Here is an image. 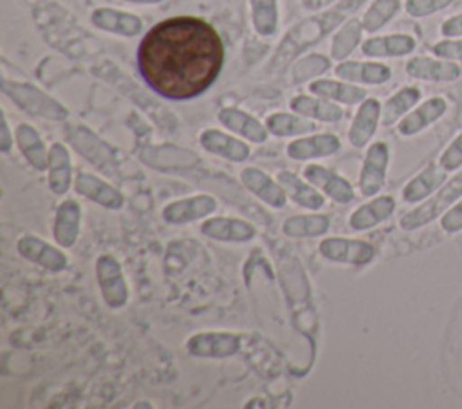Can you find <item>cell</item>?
<instances>
[{"mask_svg":"<svg viewBox=\"0 0 462 409\" xmlns=\"http://www.w3.org/2000/svg\"><path fill=\"white\" fill-rule=\"evenodd\" d=\"M200 144L211 151V153H217L224 159H229V160H235V162H242L249 157L251 150L245 142L238 141V139H233L231 135L224 133V132H218V130H206L200 133Z\"/></svg>","mask_w":462,"mask_h":409,"instance_id":"603a6c76","label":"cell"},{"mask_svg":"<svg viewBox=\"0 0 462 409\" xmlns=\"http://www.w3.org/2000/svg\"><path fill=\"white\" fill-rule=\"evenodd\" d=\"M346 2H348V4H350V7H352V9H356V7H357V5H359V4H363V2H365V0H346Z\"/></svg>","mask_w":462,"mask_h":409,"instance_id":"7dc6e473","label":"cell"},{"mask_svg":"<svg viewBox=\"0 0 462 409\" xmlns=\"http://www.w3.org/2000/svg\"><path fill=\"white\" fill-rule=\"evenodd\" d=\"M92 23L99 29H105L108 32L123 34V36H135L143 29V22L139 16L110 9V7H99L92 13Z\"/></svg>","mask_w":462,"mask_h":409,"instance_id":"ffe728a7","label":"cell"},{"mask_svg":"<svg viewBox=\"0 0 462 409\" xmlns=\"http://www.w3.org/2000/svg\"><path fill=\"white\" fill-rule=\"evenodd\" d=\"M420 99V90L417 86H404L397 90L383 106L381 121L384 126L401 119L417 101Z\"/></svg>","mask_w":462,"mask_h":409,"instance_id":"836d02e7","label":"cell"},{"mask_svg":"<svg viewBox=\"0 0 462 409\" xmlns=\"http://www.w3.org/2000/svg\"><path fill=\"white\" fill-rule=\"evenodd\" d=\"M415 49V40L410 34H388L368 38L363 43V52L366 56H404Z\"/></svg>","mask_w":462,"mask_h":409,"instance_id":"f1b7e54d","label":"cell"},{"mask_svg":"<svg viewBox=\"0 0 462 409\" xmlns=\"http://www.w3.org/2000/svg\"><path fill=\"white\" fill-rule=\"evenodd\" d=\"M16 247H18V252L23 258L38 263L40 267H43L47 270L60 272L67 267V256L60 249H56V247L49 245L47 241L40 240L38 236L25 234L18 240Z\"/></svg>","mask_w":462,"mask_h":409,"instance_id":"8fae6325","label":"cell"},{"mask_svg":"<svg viewBox=\"0 0 462 409\" xmlns=\"http://www.w3.org/2000/svg\"><path fill=\"white\" fill-rule=\"evenodd\" d=\"M440 225L448 232H457L462 229V200L457 202L448 213L442 214Z\"/></svg>","mask_w":462,"mask_h":409,"instance_id":"7bdbcfd3","label":"cell"},{"mask_svg":"<svg viewBox=\"0 0 462 409\" xmlns=\"http://www.w3.org/2000/svg\"><path fill=\"white\" fill-rule=\"evenodd\" d=\"M406 72L415 79L424 81H455L462 76V67L453 59H435L428 56H415L406 63Z\"/></svg>","mask_w":462,"mask_h":409,"instance_id":"30bf717a","label":"cell"},{"mask_svg":"<svg viewBox=\"0 0 462 409\" xmlns=\"http://www.w3.org/2000/svg\"><path fill=\"white\" fill-rule=\"evenodd\" d=\"M310 92L321 97H330L346 105H356L365 101L366 92L361 86H354V85H346V83H339V81H332V79H316L309 85Z\"/></svg>","mask_w":462,"mask_h":409,"instance_id":"4dcf8cb0","label":"cell"},{"mask_svg":"<svg viewBox=\"0 0 462 409\" xmlns=\"http://www.w3.org/2000/svg\"><path fill=\"white\" fill-rule=\"evenodd\" d=\"M278 184L291 195V198L307 209H319L325 204V198L309 184H303V180L291 173V171H280L278 173Z\"/></svg>","mask_w":462,"mask_h":409,"instance_id":"f546056e","label":"cell"},{"mask_svg":"<svg viewBox=\"0 0 462 409\" xmlns=\"http://www.w3.org/2000/svg\"><path fill=\"white\" fill-rule=\"evenodd\" d=\"M291 108L301 115H309L319 121H339L343 117V110L328 101L323 99H314L309 95H296L291 101Z\"/></svg>","mask_w":462,"mask_h":409,"instance_id":"d6a6232c","label":"cell"},{"mask_svg":"<svg viewBox=\"0 0 462 409\" xmlns=\"http://www.w3.org/2000/svg\"><path fill=\"white\" fill-rule=\"evenodd\" d=\"M67 137L72 142V146L76 148V151L81 153L88 162H92L94 166L103 169V173H106L110 177L119 175V164L116 159V151L105 141H101L94 132H90L85 126L76 124V126H67Z\"/></svg>","mask_w":462,"mask_h":409,"instance_id":"277c9868","label":"cell"},{"mask_svg":"<svg viewBox=\"0 0 462 409\" xmlns=\"http://www.w3.org/2000/svg\"><path fill=\"white\" fill-rule=\"evenodd\" d=\"M448 110V103L444 97H430L422 105H419L413 112L406 114L399 123V133L401 135H415L437 119L444 115Z\"/></svg>","mask_w":462,"mask_h":409,"instance_id":"9a60e30c","label":"cell"},{"mask_svg":"<svg viewBox=\"0 0 462 409\" xmlns=\"http://www.w3.org/2000/svg\"><path fill=\"white\" fill-rule=\"evenodd\" d=\"M253 23L258 34L271 36L278 25V5L276 0H251Z\"/></svg>","mask_w":462,"mask_h":409,"instance_id":"8d00e7d4","label":"cell"},{"mask_svg":"<svg viewBox=\"0 0 462 409\" xmlns=\"http://www.w3.org/2000/svg\"><path fill=\"white\" fill-rule=\"evenodd\" d=\"M11 144H13V141H11V133H9L7 119L4 117V119H2V139H0V150H2L4 153H7V151H9V148H11Z\"/></svg>","mask_w":462,"mask_h":409,"instance_id":"f6af8a7d","label":"cell"},{"mask_svg":"<svg viewBox=\"0 0 462 409\" xmlns=\"http://www.w3.org/2000/svg\"><path fill=\"white\" fill-rule=\"evenodd\" d=\"M330 67V59L321 56V54H309L301 59H298L294 65H292V70H291V77H292V83H303L314 76H319L323 74L327 68Z\"/></svg>","mask_w":462,"mask_h":409,"instance_id":"f35d334b","label":"cell"},{"mask_svg":"<svg viewBox=\"0 0 462 409\" xmlns=\"http://www.w3.org/2000/svg\"><path fill=\"white\" fill-rule=\"evenodd\" d=\"M346 13H348V9L339 2L334 9L323 13L321 16L309 18V20L298 23L283 38V41H282V45H280V49L276 52V58H274L276 65H282V63L292 59L301 49H305L307 45H312L314 41H318L323 34H327L332 27H336L345 18Z\"/></svg>","mask_w":462,"mask_h":409,"instance_id":"7a4b0ae2","label":"cell"},{"mask_svg":"<svg viewBox=\"0 0 462 409\" xmlns=\"http://www.w3.org/2000/svg\"><path fill=\"white\" fill-rule=\"evenodd\" d=\"M440 34L446 38H460L462 36V13H457L446 18L440 25Z\"/></svg>","mask_w":462,"mask_h":409,"instance_id":"ee69618b","label":"cell"},{"mask_svg":"<svg viewBox=\"0 0 462 409\" xmlns=\"http://www.w3.org/2000/svg\"><path fill=\"white\" fill-rule=\"evenodd\" d=\"M330 227L328 214H296L283 222V232L291 238H309L327 232Z\"/></svg>","mask_w":462,"mask_h":409,"instance_id":"1f68e13d","label":"cell"},{"mask_svg":"<svg viewBox=\"0 0 462 409\" xmlns=\"http://www.w3.org/2000/svg\"><path fill=\"white\" fill-rule=\"evenodd\" d=\"M319 252L323 258L339 263L365 265L372 261L375 250L368 241L346 240V238H327L319 243Z\"/></svg>","mask_w":462,"mask_h":409,"instance_id":"9c48e42d","label":"cell"},{"mask_svg":"<svg viewBox=\"0 0 462 409\" xmlns=\"http://www.w3.org/2000/svg\"><path fill=\"white\" fill-rule=\"evenodd\" d=\"M74 187L83 196H87L92 202H96L103 207H108V209H119L125 202L119 189H116L114 186L103 182L101 178H97L96 175H90V173H78V177L74 180Z\"/></svg>","mask_w":462,"mask_h":409,"instance_id":"5bb4252c","label":"cell"},{"mask_svg":"<svg viewBox=\"0 0 462 409\" xmlns=\"http://www.w3.org/2000/svg\"><path fill=\"white\" fill-rule=\"evenodd\" d=\"M439 58L462 61V40H442L431 47Z\"/></svg>","mask_w":462,"mask_h":409,"instance_id":"b9f144b4","label":"cell"},{"mask_svg":"<svg viewBox=\"0 0 462 409\" xmlns=\"http://www.w3.org/2000/svg\"><path fill=\"white\" fill-rule=\"evenodd\" d=\"M381 117V105L377 99H365L359 106V110L356 112V117L352 121L350 132H348V141L352 142V146L356 148H363L372 135L375 133L377 123Z\"/></svg>","mask_w":462,"mask_h":409,"instance_id":"e0dca14e","label":"cell"},{"mask_svg":"<svg viewBox=\"0 0 462 409\" xmlns=\"http://www.w3.org/2000/svg\"><path fill=\"white\" fill-rule=\"evenodd\" d=\"M224 65L218 32L195 16H173L153 25L139 43L137 67L161 97L186 101L206 92Z\"/></svg>","mask_w":462,"mask_h":409,"instance_id":"6da1fadb","label":"cell"},{"mask_svg":"<svg viewBox=\"0 0 462 409\" xmlns=\"http://www.w3.org/2000/svg\"><path fill=\"white\" fill-rule=\"evenodd\" d=\"M339 139L332 133H319L312 137H303L298 141H292L287 146V155L294 160H305L314 157H327L339 150Z\"/></svg>","mask_w":462,"mask_h":409,"instance_id":"7402d4cb","label":"cell"},{"mask_svg":"<svg viewBox=\"0 0 462 409\" xmlns=\"http://www.w3.org/2000/svg\"><path fill=\"white\" fill-rule=\"evenodd\" d=\"M462 196V173H458L453 180H449L433 198H430L426 204L419 205L417 209L406 213L401 216L399 223L402 229L411 231L417 227H422L424 223H430L440 213H444L449 205H453Z\"/></svg>","mask_w":462,"mask_h":409,"instance_id":"5b68a950","label":"cell"},{"mask_svg":"<svg viewBox=\"0 0 462 409\" xmlns=\"http://www.w3.org/2000/svg\"><path fill=\"white\" fill-rule=\"evenodd\" d=\"M361 32H363V23L357 18L348 20L332 38L330 45V54L334 59H343L346 58L361 41Z\"/></svg>","mask_w":462,"mask_h":409,"instance_id":"e575fe53","label":"cell"},{"mask_svg":"<svg viewBox=\"0 0 462 409\" xmlns=\"http://www.w3.org/2000/svg\"><path fill=\"white\" fill-rule=\"evenodd\" d=\"M401 7L399 0H374L363 16V29L374 32L390 22Z\"/></svg>","mask_w":462,"mask_h":409,"instance_id":"74e56055","label":"cell"},{"mask_svg":"<svg viewBox=\"0 0 462 409\" xmlns=\"http://www.w3.org/2000/svg\"><path fill=\"white\" fill-rule=\"evenodd\" d=\"M451 4L453 0H406V13L415 18H420L433 14L440 9H446Z\"/></svg>","mask_w":462,"mask_h":409,"instance_id":"ab89813d","label":"cell"},{"mask_svg":"<svg viewBox=\"0 0 462 409\" xmlns=\"http://www.w3.org/2000/svg\"><path fill=\"white\" fill-rule=\"evenodd\" d=\"M128 2H137V4H157L161 0H128Z\"/></svg>","mask_w":462,"mask_h":409,"instance_id":"bcb514c9","label":"cell"},{"mask_svg":"<svg viewBox=\"0 0 462 409\" xmlns=\"http://www.w3.org/2000/svg\"><path fill=\"white\" fill-rule=\"evenodd\" d=\"M388 159H390V150L386 142H374L368 148L365 155L363 169L359 175V189L365 196L375 195L384 186Z\"/></svg>","mask_w":462,"mask_h":409,"instance_id":"ba28073f","label":"cell"},{"mask_svg":"<svg viewBox=\"0 0 462 409\" xmlns=\"http://www.w3.org/2000/svg\"><path fill=\"white\" fill-rule=\"evenodd\" d=\"M81 207L76 200H65L58 205L54 216V240L63 247H72L79 234Z\"/></svg>","mask_w":462,"mask_h":409,"instance_id":"d6986e66","label":"cell"},{"mask_svg":"<svg viewBox=\"0 0 462 409\" xmlns=\"http://www.w3.org/2000/svg\"><path fill=\"white\" fill-rule=\"evenodd\" d=\"M446 173L448 171L440 164H430L406 184V187L402 189V198L406 202H419L430 196L437 187L446 182Z\"/></svg>","mask_w":462,"mask_h":409,"instance_id":"d4e9b609","label":"cell"},{"mask_svg":"<svg viewBox=\"0 0 462 409\" xmlns=\"http://www.w3.org/2000/svg\"><path fill=\"white\" fill-rule=\"evenodd\" d=\"M336 74L346 81L368 85H381L392 77L390 67L375 61H343L336 67Z\"/></svg>","mask_w":462,"mask_h":409,"instance_id":"44dd1931","label":"cell"},{"mask_svg":"<svg viewBox=\"0 0 462 409\" xmlns=\"http://www.w3.org/2000/svg\"><path fill=\"white\" fill-rule=\"evenodd\" d=\"M217 209V200L209 195H197L168 204L162 209V218L168 223H186L199 220Z\"/></svg>","mask_w":462,"mask_h":409,"instance_id":"7c38bea8","label":"cell"},{"mask_svg":"<svg viewBox=\"0 0 462 409\" xmlns=\"http://www.w3.org/2000/svg\"><path fill=\"white\" fill-rule=\"evenodd\" d=\"M305 178L314 186L321 187L328 196H332V200L339 204H348L354 200V189L350 182L334 173L332 169H327L325 166L309 164L305 168Z\"/></svg>","mask_w":462,"mask_h":409,"instance_id":"4fadbf2b","label":"cell"},{"mask_svg":"<svg viewBox=\"0 0 462 409\" xmlns=\"http://www.w3.org/2000/svg\"><path fill=\"white\" fill-rule=\"evenodd\" d=\"M193 357H231L240 350V337L229 332H200L186 344Z\"/></svg>","mask_w":462,"mask_h":409,"instance_id":"52a82bcc","label":"cell"},{"mask_svg":"<svg viewBox=\"0 0 462 409\" xmlns=\"http://www.w3.org/2000/svg\"><path fill=\"white\" fill-rule=\"evenodd\" d=\"M96 274L106 304L112 308L125 306L128 301V288L119 261L110 254L99 256L96 261Z\"/></svg>","mask_w":462,"mask_h":409,"instance_id":"8992f818","label":"cell"},{"mask_svg":"<svg viewBox=\"0 0 462 409\" xmlns=\"http://www.w3.org/2000/svg\"><path fill=\"white\" fill-rule=\"evenodd\" d=\"M240 178L244 182V186L254 193L260 200H263L265 204H269L271 207H283L287 202V195L283 191L282 186L274 184V180H271L263 171H260L258 168H245L240 173Z\"/></svg>","mask_w":462,"mask_h":409,"instance_id":"ac0fdd59","label":"cell"},{"mask_svg":"<svg viewBox=\"0 0 462 409\" xmlns=\"http://www.w3.org/2000/svg\"><path fill=\"white\" fill-rule=\"evenodd\" d=\"M395 209V200L393 196H377L375 200L357 207L352 216H350V227L356 231H363V229H370L377 223H381L383 220L390 218V214Z\"/></svg>","mask_w":462,"mask_h":409,"instance_id":"4316f807","label":"cell"},{"mask_svg":"<svg viewBox=\"0 0 462 409\" xmlns=\"http://www.w3.org/2000/svg\"><path fill=\"white\" fill-rule=\"evenodd\" d=\"M200 232L222 241H247L256 234V229L238 218H209L200 225Z\"/></svg>","mask_w":462,"mask_h":409,"instance_id":"2e32d148","label":"cell"},{"mask_svg":"<svg viewBox=\"0 0 462 409\" xmlns=\"http://www.w3.org/2000/svg\"><path fill=\"white\" fill-rule=\"evenodd\" d=\"M218 119L224 126L231 128L233 132L240 133L242 137L253 142L267 141V128L260 121H256L253 115L238 108H222L218 114Z\"/></svg>","mask_w":462,"mask_h":409,"instance_id":"484cf974","label":"cell"},{"mask_svg":"<svg viewBox=\"0 0 462 409\" xmlns=\"http://www.w3.org/2000/svg\"><path fill=\"white\" fill-rule=\"evenodd\" d=\"M439 164L446 171H455V169H458L462 166V132L444 150V153L439 159Z\"/></svg>","mask_w":462,"mask_h":409,"instance_id":"60d3db41","label":"cell"},{"mask_svg":"<svg viewBox=\"0 0 462 409\" xmlns=\"http://www.w3.org/2000/svg\"><path fill=\"white\" fill-rule=\"evenodd\" d=\"M72 182V162L69 150L61 142H54L49 150V186L52 193L65 195Z\"/></svg>","mask_w":462,"mask_h":409,"instance_id":"cb8c5ba5","label":"cell"},{"mask_svg":"<svg viewBox=\"0 0 462 409\" xmlns=\"http://www.w3.org/2000/svg\"><path fill=\"white\" fill-rule=\"evenodd\" d=\"M267 130L278 137L301 135L316 130V124L309 119L292 115V114H273L267 117Z\"/></svg>","mask_w":462,"mask_h":409,"instance_id":"d590c367","label":"cell"},{"mask_svg":"<svg viewBox=\"0 0 462 409\" xmlns=\"http://www.w3.org/2000/svg\"><path fill=\"white\" fill-rule=\"evenodd\" d=\"M2 90L22 110H25V112H29L32 115L52 119V121H61V119H65L69 115L67 108L61 103H58L49 94H45L43 90H40L38 86H34L31 83L4 79Z\"/></svg>","mask_w":462,"mask_h":409,"instance_id":"3957f363","label":"cell"},{"mask_svg":"<svg viewBox=\"0 0 462 409\" xmlns=\"http://www.w3.org/2000/svg\"><path fill=\"white\" fill-rule=\"evenodd\" d=\"M16 144L22 150L27 162L34 169L43 171L45 168H49V151L45 150V144H43L42 137L38 135V132L31 124H25V123L18 124V128H16Z\"/></svg>","mask_w":462,"mask_h":409,"instance_id":"83f0119b","label":"cell"}]
</instances>
